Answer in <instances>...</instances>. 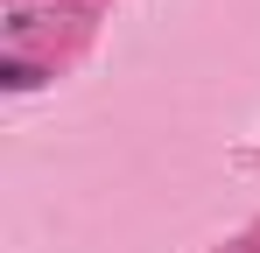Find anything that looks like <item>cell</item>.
<instances>
[{
	"label": "cell",
	"mask_w": 260,
	"mask_h": 253,
	"mask_svg": "<svg viewBox=\"0 0 260 253\" xmlns=\"http://www.w3.org/2000/svg\"><path fill=\"white\" fill-rule=\"evenodd\" d=\"M43 78H49L43 64H21V56H14V64H0V84H7V91H36Z\"/></svg>",
	"instance_id": "1"
}]
</instances>
